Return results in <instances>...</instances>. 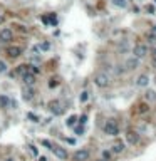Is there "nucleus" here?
<instances>
[{
	"instance_id": "f257e3e1",
	"label": "nucleus",
	"mask_w": 156,
	"mask_h": 161,
	"mask_svg": "<svg viewBox=\"0 0 156 161\" xmlns=\"http://www.w3.org/2000/svg\"><path fill=\"white\" fill-rule=\"evenodd\" d=\"M92 82H94L96 87L106 89V87H109V86H111V76L108 72H104V71H97L92 76Z\"/></svg>"
},
{
	"instance_id": "f03ea898",
	"label": "nucleus",
	"mask_w": 156,
	"mask_h": 161,
	"mask_svg": "<svg viewBox=\"0 0 156 161\" xmlns=\"http://www.w3.org/2000/svg\"><path fill=\"white\" fill-rule=\"evenodd\" d=\"M102 133L106 136H111V138H116L119 134V124H118L116 119H113V118L106 119L104 126H102Z\"/></svg>"
},
{
	"instance_id": "7ed1b4c3",
	"label": "nucleus",
	"mask_w": 156,
	"mask_h": 161,
	"mask_svg": "<svg viewBox=\"0 0 156 161\" xmlns=\"http://www.w3.org/2000/svg\"><path fill=\"white\" fill-rule=\"evenodd\" d=\"M51 151L54 153L56 158H59V159H62V161H65V159L69 158V151H67V148L60 146V144H52V146H51Z\"/></svg>"
},
{
	"instance_id": "20e7f679",
	"label": "nucleus",
	"mask_w": 156,
	"mask_h": 161,
	"mask_svg": "<svg viewBox=\"0 0 156 161\" xmlns=\"http://www.w3.org/2000/svg\"><path fill=\"white\" fill-rule=\"evenodd\" d=\"M149 111H151L149 102H146V101H139L138 104L133 107V114H136V116H146Z\"/></svg>"
},
{
	"instance_id": "39448f33",
	"label": "nucleus",
	"mask_w": 156,
	"mask_h": 161,
	"mask_svg": "<svg viewBox=\"0 0 156 161\" xmlns=\"http://www.w3.org/2000/svg\"><path fill=\"white\" fill-rule=\"evenodd\" d=\"M148 52H149V49H148V45L143 44V42H139L133 47V56L138 57V59H145L148 56Z\"/></svg>"
},
{
	"instance_id": "423d86ee",
	"label": "nucleus",
	"mask_w": 156,
	"mask_h": 161,
	"mask_svg": "<svg viewBox=\"0 0 156 161\" xmlns=\"http://www.w3.org/2000/svg\"><path fill=\"white\" fill-rule=\"evenodd\" d=\"M126 141L131 146H138L139 143H141V134L138 133L136 129H128V133H126Z\"/></svg>"
},
{
	"instance_id": "0eeeda50",
	"label": "nucleus",
	"mask_w": 156,
	"mask_h": 161,
	"mask_svg": "<svg viewBox=\"0 0 156 161\" xmlns=\"http://www.w3.org/2000/svg\"><path fill=\"white\" fill-rule=\"evenodd\" d=\"M139 64H141V59H138V57L131 56L128 59L124 60V64H123V67H124V71H136L139 67Z\"/></svg>"
},
{
	"instance_id": "6e6552de",
	"label": "nucleus",
	"mask_w": 156,
	"mask_h": 161,
	"mask_svg": "<svg viewBox=\"0 0 156 161\" xmlns=\"http://www.w3.org/2000/svg\"><path fill=\"white\" fill-rule=\"evenodd\" d=\"M89 158H91V151H89L87 148H81V150H77L72 154L74 161H89Z\"/></svg>"
},
{
	"instance_id": "1a4fd4ad",
	"label": "nucleus",
	"mask_w": 156,
	"mask_h": 161,
	"mask_svg": "<svg viewBox=\"0 0 156 161\" xmlns=\"http://www.w3.org/2000/svg\"><path fill=\"white\" fill-rule=\"evenodd\" d=\"M49 111H51L54 116H59V114L64 113V104L59 101V99H56V101H51V102H49Z\"/></svg>"
},
{
	"instance_id": "9d476101",
	"label": "nucleus",
	"mask_w": 156,
	"mask_h": 161,
	"mask_svg": "<svg viewBox=\"0 0 156 161\" xmlns=\"http://www.w3.org/2000/svg\"><path fill=\"white\" fill-rule=\"evenodd\" d=\"M10 40H14V30L9 27L0 29V42L2 44H9Z\"/></svg>"
},
{
	"instance_id": "9b49d317",
	"label": "nucleus",
	"mask_w": 156,
	"mask_h": 161,
	"mask_svg": "<svg viewBox=\"0 0 156 161\" xmlns=\"http://www.w3.org/2000/svg\"><path fill=\"white\" fill-rule=\"evenodd\" d=\"M5 52H7V56H9L10 59H17V57L22 56L24 49L20 47V45H10V47L5 49Z\"/></svg>"
},
{
	"instance_id": "f8f14e48",
	"label": "nucleus",
	"mask_w": 156,
	"mask_h": 161,
	"mask_svg": "<svg viewBox=\"0 0 156 161\" xmlns=\"http://www.w3.org/2000/svg\"><path fill=\"white\" fill-rule=\"evenodd\" d=\"M34 97H35L34 87H32V86H24V87H22V99H24V101H25V102H30Z\"/></svg>"
},
{
	"instance_id": "ddd939ff",
	"label": "nucleus",
	"mask_w": 156,
	"mask_h": 161,
	"mask_svg": "<svg viewBox=\"0 0 156 161\" xmlns=\"http://www.w3.org/2000/svg\"><path fill=\"white\" fill-rule=\"evenodd\" d=\"M126 151V143L121 141V139H118V141L113 143V146H111V153L113 154H121V153Z\"/></svg>"
},
{
	"instance_id": "4468645a",
	"label": "nucleus",
	"mask_w": 156,
	"mask_h": 161,
	"mask_svg": "<svg viewBox=\"0 0 156 161\" xmlns=\"http://www.w3.org/2000/svg\"><path fill=\"white\" fill-rule=\"evenodd\" d=\"M134 84H136L138 87H148V84H149V76H148V74L138 76V79L134 81Z\"/></svg>"
},
{
	"instance_id": "2eb2a0df",
	"label": "nucleus",
	"mask_w": 156,
	"mask_h": 161,
	"mask_svg": "<svg viewBox=\"0 0 156 161\" xmlns=\"http://www.w3.org/2000/svg\"><path fill=\"white\" fill-rule=\"evenodd\" d=\"M22 81H24V86H34L35 84V76L30 74V72H27V74L22 76Z\"/></svg>"
},
{
	"instance_id": "dca6fc26",
	"label": "nucleus",
	"mask_w": 156,
	"mask_h": 161,
	"mask_svg": "<svg viewBox=\"0 0 156 161\" xmlns=\"http://www.w3.org/2000/svg\"><path fill=\"white\" fill-rule=\"evenodd\" d=\"M145 101L146 102H156V91H149V89H148L145 92Z\"/></svg>"
},
{
	"instance_id": "f3484780",
	"label": "nucleus",
	"mask_w": 156,
	"mask_h": 161,
	"mask_svg": "<svg viewBox=\"0 0 156 161\" xmlns=\"http://www.w3.org/2000/svg\"><path fill=\"white\" fill-rule=\"evenodd\" d=\"M10 106V99L7 97V96H0V107H3V109H7V107Z\"/></svg>"
},
{
	"instance_id": "a211bd4d",
	"label": "nucleus",
	"mask_w": 156,
	"mask_h": 161,
	"mask_svg": "<svg viewBox=\"0 0 156 161\" xmlns=\"http://www.w3.org/2000/svg\"><path fill=\"white\" fill-rule=\"evenodd\" d=\"M129 51V42L128 40H121V44H119V52H128Z\"/></svg>"
},
{
	"instance_id": "6ab92c4d",
	"label": "nucleus",
	"mask_w": 156,
	"mask_h": 161,
	"mask_svg": "<svg viewBox=\"0 0 156 161\" xmlns=\"http://www.w3.org/2000/svg\"><path fill=\"white\" fill-rule=\"evenodd\" d=\"M113 5L119 7V9H126V5H128V0H113Z\"/></svg>"
},
{
	"instance_id": "aec40b11",
	"label": "nucleus",
	"mask_w": 156,
	"mask_h": 161,
	"mask_svg": "<svg viewBox=\"0 0 156 161\" xmlns=\"http://www.w3.org/2000/svg\"><path fill=\"white\" fill-rule=\"evenodd\" d=\"M29 72V64H22L17 67V74H20V76H24V74Z\"/></svg>"
},
{
	"instance_id": "412c9836",
	"label": "nucleus",
	"mask_w": 156,
	"mask_h": 161,
	"mask_svg": "<svg viewBox=\"0 0 156 161\" xmlns=\"http://www.w3.org/2000/svg\"><path fill=\"white\" fill-rule=\"evenodd\" d=\"M111 158H113V153H111V150H104V151H102V159L111 161Z\"/></svg>"
},
{
	"instance_id": "4be33fe9",
	"label": "nucleus",
	"mask_w": 156,
	"mask_h": 161,
	"mask_svg": "<svg viewBox=\"0 0 156 161\" xmlns=\"http://www.w3.org/2000/svg\"><path fill=\"white\" fill-rule=\"evenodd\" d=\"M9 71V65H7L5 60H0V74H5Z\"/></svg>"
},
{
	"instance_id": "5701e85b",
	"label": "nucleus",
	"mask_w": 156,
	"mask_h": 161,
	"mask_svg": "<svg viewBox=\"0 0 156 161\" xmlns=\"http://www.w3.org/2000/svg\"><path fill=\"white\" fill-rule=\"evenodd\" d=\"M76 121H77V116H69L67 121H65V124H67V126H74V124H76Z\"/></svg>"
},
{
	"instance_id": "b1692460",
	"label": "nucleus",
	"mask_w": 156,
	"mask_h": 161,
	"mask_svg": "<svg viewBox=\"0 0 156 161\" xmlns=\"http://www.w3.org/2000/svg\"><path fill=\"white\" fill-rule=\"evenodd\" d=\"M57 86H59V79H54V77H52V79L49 81V87L54 89V87H57Z\"/></svg>"
},
{
	"instance_id": "393cba45",
	"label": "nucleus",
	"mask_w": 156,
	"mask_h": 161,
	"mask_svg": "<svg viewBox=\"0 0 156 161\" xmlns=\"http://www.w3.org/2000/svg\"><path fill=\"white\" fill-rule=\"evenodd\" d=\"M87 97H89L87 91H82V92H81V97H79V101H81V102H86V101H87Z\"/></svg>"
},
{
	"instance_id": "a878e982",
	"label": "nucleus",
	"mask_w": 156,
	"mask_h": 161,
	"mask_svg": "<svg viewBox=\"0 0 156 161\" xmlns=\"http://www.w3.org/2000/svg\"><path fill=\"white\" fill-rule=\"evenodd\" d=\"M77 119H79V124H81V126H84L86 123H87V116H86V114H82V116L77 118Z\"/></svg>"
},
{
	"instance_id": "bb28decb",
	"label": "nucleus",
	"mask_w": 156,
	"mask_h": 161,
	"mask_svg": "<svg viewBox=\"0 0 156 161\" xmlns=\"http://www.w3.org/2000/svg\"><path fill=\"white\" fill-rule=\"evenodd\" d=\"M27 118H30V119H34V123H39V118L35 116V114H32V113H29L27 114Z\"/></svg>"
},
{
	"instance_id": "cd10ccee",
	"label": "nucleus",
	"mask_w": 156,
	"mask_h": 161,
	"mask_svg": "<svg viewBox=\"0 0 156 161\" xmlns=\"http://www.w3.org/2000/svg\"><path fill=\"white\" fill-rule=\"evenodd\" d=\"M84 133V126H81V127H76V134H82Z\"/></svg>"
},
{
	"instance_id": "c85d7f7f",
	"label": "nucleus",
	"mask_w": 156,
	"mask_h": 161,
	"mask_svg": "<svg viewBox=\"0 0 156 161\" xmlns=\"http://www.w3.org/2000/svg\"><path fill=\"white\" fill-rule=\"evenodd\" d=\"M151 60H153V64L156 65V49L153 51V54H151Z\"/></svg>"
},
{
	"instance_id": "c756f323",
	"label": "nucleus",
	"mask_w": 156,
	"mask_h": 161,
	"mask_svg": "<svg viewBox=\"0 0 156 161\" xmlns=\"http://www.w3.org/2000/svg\"><path fill=\"white\" fill-rule=\"evenodd\" d=\"M146 10H149L151 14H154V7L153 5H149V7H146Z\"/></svg>"
},
{
	"instance_id": "7c9ffc66",
	"label": "nucleus",
	"mask_w": 156,
	"mask_h": 161,
	"mask_svg": "<svg viewBox=\"0 0 156 161\" xmlns=\"http://www.w3.org/2000/svg\"><path fill=\"white\" fill-rule=\"evenodd\" d=\"M39 161H47V158H46V156H40V158H39Z\"/></svg>"
},
{
	"instance_id": "2f4dec72",
	"label": "nucleus",
	"mask_w": 156,
	"mask_h": 161,
	"mask_svg": "<svg viewBox=\"0 0 156 161\" xmlns=\"http://www.w3.org/2000/svg\"><path fill=\"white\" fill-rule=\"evenodd\" d=\"M0 22H3V15H2V12H0Z\"/></svg>"
},
{
	"instance_id": "473e14b6",
	"label": "nucleus",
	"mask_w": 156,
	"mask_h": 161,
	"mask_svg": "<svg viewBox=\"0 0 156 161\" xmlns=\"http://www.w3.org/2000/svg\"><path fill=\"white\" fill-rule=\"evenodd\" d=\"M5 161H15V159H14V158H7Z\"/></svg>"
},
{
	"instance_id": "72a5a7b5",
	"label": "nucleus",
	"mask_w": 156,
	"mask_h": 161,
	"mask_svg": "<svg viewBox=\"0 0 156 161\" xmlns=\"http://www.w3.org/2000/svg\"><path fill=\"white\" fill-rule=\"evenodd\" d=\"M94 161H106V159H102V158H99V159H94Z\"/></svg>"
},
{
	"instance_id": "f704fd0d",
	"label": "nucleus",
	"mask_w": 156,
	"mask_h": 161,
	"mask_svg": "<svg viewBox=\"0 0 156 161\" xmlns=\"http://www.w3.org/2000/svg\"><path fill=\"white\" fill-rule=\"evenodd\" d=\"M154 3H156V0H154Z\"/></svg>"
}]
</instances>
